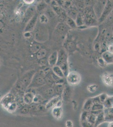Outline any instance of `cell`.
Listing matches in <instances>:
<instances>
[{"label": "cell", "mask_w": 113, "mask_h": 127, "mask_svg": "<svg viewBox=\"0 0 113 127\" xmlns=\"http://www.w3.org/2000/svg\"><path fill=\"white\" fill-rule=\"evenodd\" d=\"M58 51H54L51 54L47 59L49 65L51 66H55L57 64V61Z\"/></svg>", "instance_id": "cell-10"}, {"label": "cell", "mask_w": 113, "mask_h": 127, "mask_svg": "<svg viewBox=\"0 0 113 127\" xmlns=\"http://www.w3.org/2000/svg\"><path fill=\"white\" fill-rule=\"evenodd\" d=\"M39 62H40V65L42 66H47L48 64H49L48 60L45 59H40Z\"/></svg>", "instance_id": "cell-23"}, {"label": "cell", "mask_w": 113, "mask_h": 127, "mask_svg": "<svg viewBox=\"0 0 113 127\" xmlns=\"http://www.w3.org/2000/svg\"><path fill=\"white\" fill-rule=\"evenodd\" d=\"M24 1L27 4H31L34 2V0H24Z\"/></svg>", "instance_id": "cell-27"}, {"label": "cell", "mask_w": 113, "mask_h": 127, "mask_svg": "<svg viewBox=\"0 0 113 127\" xmlns=\"http://www.w3.org/2000/svg\"><path fill=\"white\" fill-rule=\"evenodd\" d=\"M89 90H90V92H92V91H93V92H94V91H95L96 90V87H92V86H91L90 87V89H88Z\"/></svg>", "instance_id": "cell-26"}, {"label": "cell", "mask_w": 113, "mask_h": 127, "mask_svg": "<svg viewBox=\"0 0 113 127\" xmlns=\"http://www.w3.org/2000/svg\"><path fill=\"white\" fill-rule=\"evenodd\" d=\"M38 18V15L36 14L27 22V24L24 29V32H29L34 30L37 22Z\"/></svg>", "instance_id": "cell-6"}, {"label": "cell", "mask_w": 113, "mask_h": 127, "mask_svg": "<svg viewBox=\"0 0 113 127\" xmlns=\"http://www.w3.org/2000/svg\"><path fill=\"white\" fill-rule=\"evenodd\" d=\"M59 66L60 67L62 71H63V74L64 75L65 77L67 76L69 72L68 64V62L59 65Z\"/></svg>", "instance_id": "cell-16"}, {"label": "cell", "mask_w": 113, "mask_h": 127, "mask_svg": "<svg viewBox=\"0 0 113 127\" xmlns=\"http://www.w3.org/2000/svg\"><path fill=\"white\" fill-rule=\"evenodd\" d=\"M41 48V46L40 45H38V44H33V45L32 46L31 50L32 52H33L34 53H38L39 51L40 50Z\"/></svg>", "instance_id": "cell-22"}, {"label": "cell", "mask_w": 113, "mask_h": 127, "mask_svg": "<svg viewBox=\"0 0 113 127\" xmlns=\"http://www.w3.org/2000/svg\"><path fill=\"white\" fill-rule=\"evenodd\" d=\"M46 55V51L45 49H40L37 54V57L39 59H44Z\"/></svg>", "instance_id": "cell-20"}, {"label": "cell", "mask_w": 113, "mask_h": 127, "mask_svg": "<svg viewBox=\"0 0 113 127\" xmlns=\"http://www.w3.org/2000/svg\"><path fill=\"white\" fill-rule=\"evenodd\" d=\"M68 55L67 51L65 49H60L58 51L57 61L56 65H59L64 62H68Z\"/></svg>", "instance_id": "cell-4"}, {"label": "cell", "mask_w": 113, "mask_h": 127, "mask_svg": "<svg viewBox=\"0 0 113 127\" xmlns=\"http://www.w3.org/2000/svg\"><path fill=\"white\" fill-rule=\"evenodd\" d=\"M107 1V0H99L96 2L93 6L94 13L96 15L97 19H99L101 15Z\"/></svg>", "instance_id": "cell-3"}, {"label": "cell", "mask_w": 113, "mask_h": 127, "mask_svg": "<svg viewBox=\"0 0 113 127\" xmlns=\"http://www.w3.org/2000/svg\"><path fill=\"white\" fill-rule=\"evenodd\" d=\"M112 32H113V29H112Z\"/></svg>", "instance_id": "cell-29"}, {"label": "cell", "mask_w": 113, "mask_h": 127, "mask_svg": "<svg viewBox=\"0 0 113 127\" xmlns=\"http://www.w3.org/2000/svg\"><path fill=\"white\" fill-rule=\"evenodd\" d=\"M79 12L76 6H75L74 5V6L71 5L70 7L68 9L67 12L66 14L67 16L75 20Z\"/></svg>", "instance_id": "cell-9"}, {"label": "cell", "mask_w": 113, "mask_h": 127, "mask_svg": "<svg viewBox=\"0 0 113 127\" xmlns=\"http://www.w3.org/2000/svg\"><path fill=\"white\" fill-rule=\"evenodd\" d=\"M86 19V16L83 12H79L75 20L77 27H81L85 26Z\"/></svg>", "instance_id": "cell-8"}, {"label": "cell", "mask_w": 113, "mask_h": 127, "mask_svg": "<svg viewBox=\"0 0 113 127\" xmlns=\"http://www.w3.org/2000/svg\"><path fill=\"white\" fill-rule=\"evenodd\" d=\"M113 9V0H107L106 5L105 6L101 15L98 19V23H101L107 18L110 15Z\"/></svg>", "instance_id": "cell-1"}, {"label": "cell", "mask_w": 113, "mask_h": 127, "mask_svg": "<svg viewBox=\"0 0 113 127\" xmlns=\"http://www.w3.org/2000/svg\"><path fill=\"white\" fill-rule=\"evenodd\" d=\"M109 127H113V122L109 124Z\"/></svg>", "instance_id": "cell-28"}, {"label": "cell", "mask_w": 113, "mask_h": 127, "mask_svg": "<svg viewBox=\"0 0 113 127\" xmlns=\"http://www.w3.org/2000/svg\"><path fill=\"white\" fill-rule=\"evenodd\" d=\"M66 23L68 27L71 29H75L77 27L75 20L67 16L66 20Z\"/></svg>", "instance_id": "cell-15"}, {"label": "cell", "mask_w": 113, "mask_h": 127, "mask_svg": "<svg viewBox=\"0 0 113 127\" xmlns=\"http://www.w3.org/2000/svg\"><path fill=\"white\" fill-rule=\"evenodd\" d=\"M67 81L69 84L72 86L77 85L81 81V76L78 72L75 71L70 72L66 76Z\"/></svg>", "instance_id": "cell-2"}, {"label": "cell", "mask_w": 113, "mask_h": 127, "mask_svg": "<svg viewBox=\"0 0 113 127\" xmlns=\"http://www.w3.org/2000/svg\"><path fill=\"white\" fill-rule=\"evenodd\" d=\"M67 28L66 25L63 23H59V24L57 25V29L58 32L60 33H64L67 31Z\"/></svg>", "instance_id": "cell-21"}, {"label": "cell", "mask_w": 113, "mask_h": 127, "mask_svg": "<svg viewBox=\"0 0 113 127\" xmlns=\"http://www.w3.org/2000/svg\"><path fill=\"white\" fill-rule=\"evenodd\" d=\"M52 114L54 117L56 119H60L62 115V110L60 107H57L54 108L52 111Z\"/></svg>", "instance_id": "cell-18"}, {"label": "cell", "mask_w": 113, "mask_h": 127, "mask_svg": "<svg viewBox=\"0 0 113 127\" xmlns=\"http://www.w3.org/2000/svg\"><path fill=\"white\" fill-rule=\"evenodd\" d=\"M46 5L45 3H41L39 4L38 5L37 9L39 11H41V10H42L43 9H44L46 7Z\"/></svg>", "instance_id": "cell-24"}, {"label": "cell", "mask_w": 113, "mask_h": 127, "mask_svg": "<svg viewBox=\"0 0 113 127\" xmlns=\"http://www.w3.org/2000/svg\"><path fill=\"white\" fill-rule=\"evenodd\" d=\"M52 72L55 75H57L60 78H63L65 77L63 71H62L61 69H60V67L59 66L56 65L53 66L52 68Z\"/></svg>", "instance_id": "cell-13"}, {"label": "cell", "mask_w": 113, "mask_h": 127, "mask_svg": "<svg viewBox=\"0 0 113 127\" xmlns=\"http://www.w3.org/2000/svg\"><path fill=\"white\" fill-rule=\"evenodd\" d=\"M35 11L36 8L34 6H30L27 9L24 17V20H25L26 22L29 21L35 15H36Z\"/></svg>", "instance_id": "cell-11"}, {"label": "cell", "mask_w": 113, "mask_h": 127, "mask_svg": "<svg viewBox=\"0 0 113 127\" xmlns=\"http://www.w3.org/2000/svg\"><path fill=\"white\" fill-rule=\"evenodd\" d=\"M66 50L69 52H73L76 50V44L73 41L68 42L66 46Z\"/></svg>", "instance_id": "cell-14"}, {"label": "cell", "mask_w": 113, "mask_h": 127, "mask_svg": "<svg viewBox=\"0 0 113 127\" xmlns=\"http://www.w3.org/2000/svg\"></svg>", "instance_id": "cell-30"}, {"label": "cell", "mask_w": 113, "mask_h": 127, "mask_svg": "<svg viewBox=\"0 0 113 127\" xmlns=\"http://www.w3.org/2000/svg\"><path fill=\"white\" fill-rule=\"evenodd\" d=\"M66 125L67 127H73V123H72L71 121H69V120L66 122Z\"/></svg>", "instance_id": "cell-25"}, {"label": "cell", "mask_w": 113, "mask_h": 127, "mask_svg": "<svg viewBox=\"0 0 113 127\" xmlns=\"http://www.w3.org/2000/svg\"><path fill=\"white\" fill-rule=\"evenodd\" d=\"M45 79L42 74L36 72L32 78L31 84L34 86H39L45 84Z\"/></svg>", "instance_id": "cell-5"}, {"label": "cell", "mask_w": 113, "mask_h": 127, "mask_svg": "<svg viewBox=\"0 0 113 127\" xmlns=\"http://www.w3.org/2000/svg\"><path fill=\"white\" fill-rule=\"evenodd\" d=\"M102 59L104 61H105L107 63H113V54H112L109 51L103 52L102 55Z\"/></svg>", "instance_id": "cell-12"}, {"label": "cell", "mask_w": 113, "mask_h": 127, "mask_svg": "<svg viewBox=\"0 0 113 127\" xmlns=\"http://www.w3.org/2000/svg\"><path fill=\"white\" fill-rule=\"evenodd\" d=\"M83 12V13L85 14L86 17H90L92 19L98 20L96 15L94 13L93 6H89L85 7Z\"/></svg>", "instance_id": "cell-7"}, {"label": "cell", "mask_w": 113, "mask_h": 127, "mask_svg": "<svg viewBox=\"0 0 113 127\" xmlns=\"http://www.w3.org/2000/svg\"><path fill=\"white\" fill-rule=\"evenodd\" d=\"M98 23V20L92 19L90 17H86L85 26H96Z\"/></svg>", "instance_id": "cell-17"}, {"label": "cell", "mask_w": 113, "mask_h": 127, "mask_svg": "<svg viewBox=\"0 0 113 127\" xmlns=\"http://www.w3.org/2000/svg\"><path fill=\"white\" fill-rule=\"evenodd\" d=\"M74 5L78 11H81L80 12H83L82 11L84 10L85 8V2L82 1H77L75 3Z\"/></svg>", "instance_id": "cell-19"}]
</instances>
